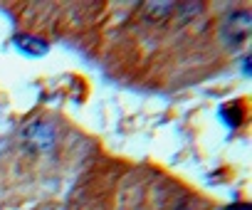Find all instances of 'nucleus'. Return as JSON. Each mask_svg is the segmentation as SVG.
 <instances>
[]
</instances>
